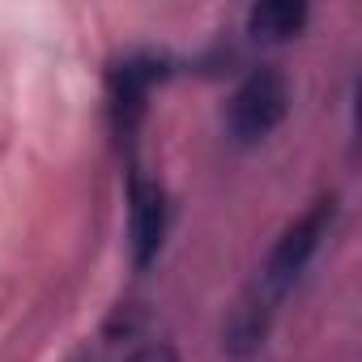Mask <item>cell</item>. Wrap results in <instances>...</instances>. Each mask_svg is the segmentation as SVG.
<instances>
[{
	"instance_id": "1",
	"label": "cell",
	"mask_w": 362,
	"mask_h": 362,
	"mask_svg": "<svg viewBox=\"0 0 362 362\" xmlns=\"http://www.w3.org/2000/svg\"><path fill=\"white\" fill-rule=\"evenodd\" d=\"M332 226H337V197L328 192V197L311 201L307 214L294 218V222L277 235V243L269 247V260H264V269H260L256 294H264L269 303H277V298L307 273V264L315 260V252L324 247V239L332 235Z\"/></svg>"
},
{
	"instance_id": "2",
	"label": "cell",
	"mask_w": 362,
	"mask_h": 362,
	"mask_svg": "<svg viewBox=\"0 0 362 362\" xmlns=\"http://www.w3.org/2000/svg\"><path fill=\"white\" fill-rule=\"evenodd\" d=\"M290 111V81L277 69H252L239 90L230 94V111H226V132L235 145H260L277 132V124Z\"/></svg>"
},
{
	"instance_id": "3",
	"label": "cell",
	"mask_w": 362,
	"mask_h": 362,
	"mask_svg": "<svg viewBox=\"0 0 362 362\" xmlns=\"http://www.w3.org/2000/svg\"><path fill=\"white\" fill-rule=\"evenodd\" d=\"M128 243H132V260L136 269H145L158 252H162V239H166V197L158 184L149 179H132L128 188Z\"/></svg>"
},
{
	"instance_id": "4",
	"label": "cell",
	"mask_w": 362,
	"mask_h": 362,
	"mask_svg": "<svg viewBox=\"0 0 362 362\" xmlns=\"http://www.w3.org/2000/svg\"><path fill=\"white\" fill-rule=\"evenodd\" d=\"M158 81V64L149 56H132L111 73V115H115V132L124 141H132L141 115H145V98L149 86Z\"/></svg>"
},
{
	"instance_id": "5",
	"label": "cell",
	"mask_w": 362,
	"mask_h": 362,
	"mask_svg": "<svg viewBox=\"0 0 362 362\" xmlns=\"http://www.w3.org/2000/svg\"><path fill=\"white\" fill-rule=\"evenodd\" d=\"M311 9L303 0H260L247 9V35L256 43H290L307 30Z\"/></svg>"
},
{
	"instance_id": "6",
	"label": "cell",
	"mask_w": 362,
	"mask_h": 362,
	"mask_svg": "<svg viewBox=\"0 0 362 362\" xmlns=\"http://www.w3.org/2000/svg\"><path fill=\"white\" fill-rule=\"evenodd\" d=\"M269 315H273V303L264 294H252L247 303H239L230 324H226V349L230 354H252L256 345H264Z\"/></svg>"
},
{
	"instance_id": "7",
	"label": "cell",
	"mask_w": 362,
	"mask_h": 362,
	"mask_svg": "<svg viewBox=\"0 0 362 362\" xmlns=\"http://www.w3.org/2000/svg\"><path fill=\"white\" fill-rule=\"evenodd\" d=\"M128 362H175V349H170V345H145V349H136Z\"/></svg>"
}]
</instances>
